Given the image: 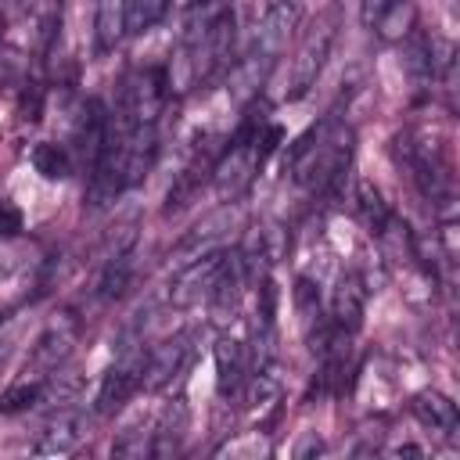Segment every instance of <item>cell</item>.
Returning <instances> with one entry per match:
<instances>
[{"instance_id": "1", "label": "cell", "mask_w": 460, "mask_h": 460, "mask_svg": "<svg viewBox=\"0 0 460 460\" xmlns=\"http://www.w3.org/2000/svg\"><path fill=\"white\" fill-rule=\"evenodd\" d=\"M349 158H352V129L334 126V119H327L295 144L291 176L298 187H305L313 194L334 190L341 172L349 169Z\"/></svg>"}, {"instance_id": "2", "label": "cell", "mask_w": 460, "mask_h": 460, "mask_svg": "<svg viewBox=\"0 0 460 460\" xmlns=\"http://www.w3.org/2000/svg\"><path fill=\"white\" fill-rule=\"evenodd\" d=\"M298 22H302V0H273L270 11L255 25L252 50L241 61L255 65L259 72H270V65L280 58V50L288 47V40H291V32H295Z\"/></svg>"}, {"instance_id": "3", "label": "cell", "mask_w": 460, "mask_h": 460, "mask_svg": "<svg viewBox=\"0 0 460 460\" xmlns=\"http://www.w3.org/2000/svg\"><path fill=\"white\" fill-rule=\"evenodd\" d=\"M334 32H338V11L331 7V11H323V14L316 18V25L305 32V40H302L298 54L291 58L288 86H284V93H288V97H302V93L316 83V75H320V68H323L327 54H331Z\"/></svg>"}, {"instance_id": "4", "label": "cell", "mask_w": 460, "mask_h": 460, "mask_svg": "<svg viewBox=\"0 0 460 460\" xmlns=\"http://www.w3.org/2000/svg\"><path fill=\"white\" fill-rule=\"evenodd\" d=\"M144 359H147V349L144 341H133V345H122L119 359L108 367L104 381H101V392H97V413H111L119 410L133 388L140 385V374H144Z\"/></svg>"}, {"instance_id": "5", "label": "cell", "mask_w": 460, "mask_h": 460, "mask_svg": "<svg viewBox=\"0 0 460 460\" xmlns=\"http://www.w3.org/2000/svg\"><path fill=\"white\" fill-rule=\"evenodd\" d=\"M223 255L226 252H205L198 259H190L169 284V302L172 305H194L201 298L212 295L216 280H219V266H223Z\"/></svg>"}, {"instance_id": "6", "label": "cell", "mask_w": 460, "mask_h": 460, "mask_svg": "<svg viewBox=\"0 0 460 460\" xmlns=\"http://www.w3.org/2000/svg\"><path fill=\"white\" fill-rule=\"evenodd\" d=\"M187 356H190V345L187 338H169L155 349H147V359H144V374H140V385L147 392H158L165 388L183 367H187Z\"/></svg>"}, {"instance_id": "7", "label": "cell", "mask_w": 460, "mask_h": 460, "mask_svg": "<svg viewBox=\"0 0 460 460\" xmlns=\"http://www.w3.org/2000/svg\"><path fill=\"white\" fill-rule=\"evenodd\" d=\"M75 334H79V320H75L72 313H61V316L40 334V341H36V349H32V359H36L43 370H54V367L72 352Z\"/></svg>"}, {"instance_id": "8", "label": "cell", "mask_w": 460, "mask_h": 460, "mask_svg": "<svg viewBox=\"0 0 460 460\" xmlns=\"http://www.w3.org/2000/svg\"><path fill=\"white\" fill-rule=\"evenodd\" d=\"M79 428H83V424H79V417H75L72 410L54 413V417L47 420V428L40 431L36 453H50V456H68V453H75V449H79V438H83Z\"/></svg>"}, {"instance_id": "9", "label": "cell", "mask_w": 460, "mask_h": 460, "mask_svg": "<svg viewBox=\"0 0 460 460\" xmlns=\"http://www.w3.org/2000/svg\"><path fill=\"white\" fill-rule=\"evenodd\" d=\"M410 410L424 428H431L438 435H453L456 431V420H460L456 417V402L449 395H442V392H417Z\"/></svg>"}, {"instance_id": "10", "label": "cell", "mask_w": 460, "mask_h": 460, "mask_svg": "<svg viewBox=\"0 0 460 460\" xmlns=\"http://www.w3.org/2000/svg\"><path fill=\"white\" fill-rule=\"evenodd\" d=\"M230 14V0H187L183 22H180V40L183 47L198 43L212 25H219Z\"/></svg>"}, {"instance_id": "11", "label": "cell", "mask_w": 460, "mask_h": 460, "mask_svg": "<svg viewBox=\"0 0 460 460\" xmlns=\"http://www.w3.org/2000/svg\"><path fill=\"white\" fill-rule=\"evenodd\" d=\"M363 305H367V288H363V280L356 277V273H345L341 280H338V288H334V327H341V331H356L359 327V320H363Z\"/></svg>"}, {"instance_id": "12", "label": "cell", "mask_w": 460, "mask_h": 460, "mask_svg": "<svg viewBox=\"0 0 460 460\" xmlns=\"http://www.w3.org/2000/svg\"><path fill=\"white\" fill-rule=\"evenodd\" d=\"M216 385H219V395L226 399V395H234L241 385H244V374H248V367H244V349L234 341V338H223L219 345H216Z\"/></svg>"}, {"instance_id": "13", "label": "cell", "mask_w": 460, "mask_h": 460, "mask_svg": "<svg viewBox=\"0 0 460 460\" xmlns=\"http://www.w3.org/2000/svg\"><path fill=\"white\" fill-rule=\"evenodd\" d=\"M183 435H187V406L176 399V402L165 410V417L158 420V428L151 431V438H155V456L176 453L180 442H183Z\"/></svg>"}, {"instance_id": "14", "label": "cell", "mask_w": 460, "mask_h": 460, "mask_svg": "<svg viewBox=\"0 0 460 460\" xmlns=\"http://www.w3.org/2000/svg\"><path fill=\"white\" fill-rule=\"evenodd\" d=\"M356 212H359V219L367 223L370 234H381L385 223L392 219V208L385 205L381 190H377L370 180H359V187H356Z\"/></svg>"}, {"instance_id": "15", "label": "cell", "mask_w": 460, "mask_h": 460, "mask_svg": "<svg viewBox=\"0 0 460 460\" xmlns=\"http://www.w3.org/2000/svg\"><path fill=\"white\" fill-rule=\"evenodd\" d=\"M32 165H36V172H40L43 180H65V176L72 172L68 151H65L61 144H50V140H43V144L32 147Z\"/></svg>"}, {"instance_id": "16", "label": "cell", "mask_w": 460, "mask_h": 460, "mask_svg": "<svg viewBox=\"0 0 460 460\" xmlns=\"http://www.w3.org/2000/svg\"><path fill=\"white\" fill-rule=\"evenodd\" d=\"M169 0H122V25L126 32H147L162 14H165Z\"/></svg>"}, {"instance_id": "17", "label": "cell", "mask_w": 460, "mask_h": 460, "mask_svg": "<svg viewBox=\"0 0 460 460\" xmlns=\"http://www.w3.org/2000/svg\"><path fill=\"white\" fill-rule=\"evenodd\" d=\"M122 32H126V25H122V0H101L97 4V47L111 50Z\"/></svg>"}, {"instance_id": "18", "label": "cell", "mask_w": 460, "mask_h": 460, "mask_svg": "<svg viewBox=\"0 0 460 460\" xmlns=\"http://www.w3.org/2000/svg\"><path fill=\"white\" fill-rule=\"evenodd\" d=\"M410 25H413V0H399L374 29H377L381 40H402L410 32Z\"/></svg>"}, {"instance_id": "19", "label": "cell", "mask_w": 460, "mask_h": 460, "mask_svg": "<svg viewBox=\"0 0 460 460\" xmlns=\"http://www.w3.org/2000/svg\"><path fill=\"white\" fill-rule=\"evenodd\" d=\"M40 395H43V381H18V385H11V388L0 392V413L29 410Z\"/></svg>"}, {"instance_id": "20", "label": "cell", "mask_w": 460, "mask_h": 460, "mask_svg": "<svg viewBox=\"0 0 460 460\" xmlns=\"http://www.w3.org/2000/svg\"><path fill=\"white\" fill-rule=\"evenodd\" d=\"M402 65H406V72L417 75V79L435 75V68H431V43H428L424 36H410V40H406V58H402Z\"/></svg>"}, {"instance_id": "21", "label": "cell", "mask_w": 460, "mask_h": 460, "mask_svg": "<svg viewBox=\"0 0 460 460\" xmlns=\"http://www.w3.org/2000/svg\"><path fill=\"white\" fill-rule=\"evenodd\" d=\"M115 456H129V460H144V456H155V438L151 431H122L111 446Z\"/></svg>"}, {"instance_id": "22", "label": "cell", "mask_w": 460, "mask_h": 460, "mask_svg": "<svg viewBox=\"0 0 460 460\" xmlns=\"http://www.w3.org/2000/svg\"><path fill=\"white\" fill-rule=\"evenodd\" d=\"M22 230H25V216H22V208H18L11 198H0V237L11 241V237H18Z\"/></svg>"}, {"instance_id": "23", "label": "cell", "mask_w": 460, "mask_h": 460, "mask_svg": "<svg viewBox=\"0 0 460 460\" xmlns=\"http://www.w3.org/2000/svg\"><path fill=\"white\" fill-rule=\"evenodd\" d=\"M295 305L305 313V320H313V316H320V291H316V284L313 280H298L295 284Z\"/></svg>"}, {"instance_id": "24", "label": "cell", "mask_w": 460, "mask_h": 460, "mask_svg": "<svg viewBox=\"0 0 460 460\" xmlns=\"http://www.w3.org/2000/svg\"><path fill=\"white\" fill-rule=\"evenodd\" d=\"M395 4H399V0H363V7H359L363 25H377V22H381Z\"/></svg>"}, {"instance_id": "25", "label": "cell", "mask_w": 460, "mask_h": 460, "mask_svg": "<svg viewBox=\"0 0 460 460\" xmlns=\"http://www.w3.org/2000/svg\"><path fill=\"white\" fill-rule=\"evenodd\" d=\"M320 449H323V446H320V438H316V435H305V442L295 449V456H305V453H320Z\"/></svg>"}]
</instances>
